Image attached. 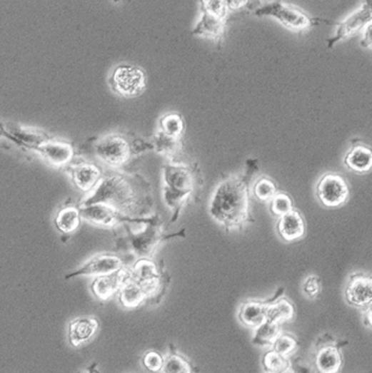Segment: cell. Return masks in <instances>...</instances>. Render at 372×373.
Wrapping results in <instances>:
<instances>
[{"label":"cell","mask_w":372,"mask_h":373,"mask_svg":"<svg viewBox=\"0 0 372 373\" xmlns=\"http://www.w3.org/2000/svg\"><path fill=\"white\" fill-rule=\"evenodd\" d=\"M142 363H144V368L146 370L151 371V372H159L164 368V357L157 351H148L144 355Z\"/></svg>","instance_id":"36"},{"label":"cell","mask_w":372,"mask_h":373,"mask_svg":"<svg viewBox=\"0 0 372 373\" xmlns=\"http://www.w3.org/2000/svg\"><path fill=\"white\" fill-rule=\"evenodd\" d=\"M146 195L140 189V183L126 175L112 173L103 177L98 187L83 199L81 206L91 203H106L120 211L124 216L139 215L146 206Z\"/></svg>","instance_id":"2"},{"label":"cell","mask_w":372,"mask_h":373,"mask_svg":"<svg viewBox=\"0 0 372 373\" xmlns=\"http://www.w3.org/2000/svg\"><path fill=\"white\" fill-rule=\"evenodd\" d=\"M227 19H217L207 14H201V19L193 31V35L206 37V39H215L221 43L223 39L225 29H226Z\"/></svg>","instance_id":"23"},{"label":"cell","mask_w":372,"mask_h":373,"mask_svg":"<svg viewBox=\"0 0 372 373\" xmlns=\"http://www.w3.org/2000/svg\"><path fill=\"white\" fill-rule=\"evenodd\" d=\"M365 320L366 325L372 327V303L370 304L369 307H366Z\"/></svg>","instance_id":"40"},{"label":"cell","mask_w":372,"mask_h":373,"mask_svg":"<svg viewBox=\"0 0 372 373\" xmlns=\"http://www.w3.org/2000/svg\"><path fill=\"white\" fill-rule=\"evenodd\" d=\"M316 196L324 207L338 208L349 199V185L341 175L326 173L316 185Z\"/></svg>","instance_id":"9"},{"label":"cell","mask_w":372,"mask_h":373,"mask_svg":"<svg viewBox=\"0 0 372 373\" xmlns=\"http://www.w3.org/2000/svg\"><path fill=\"white\" fill-rule=\"evenodd\" d=\"M114 3H120V1H124V0H114Z\"/></svg>","instance_id":"43"},{"label":"cell","mask_w":372,"mask_h":373,"mask_svg":"<svg viewBox=\"0 0 372 373\" xmlns=\"http://www.w3.org/2000/svg\"><path fill=\"white\" fill-rule=\"evenodd\" d=\"M306 222L298 211L294 210L280 217L278 232L285 242H296L306 234Z\"/></svg>","instance_id":"20"},{"label":"cell","mask_w":372,"mask_h":373,"mask_svg":"<svg viewBox=\"0 0 372 373\" xmlns=\"http://www.w3.org/2000/svg\"><path fill=\"white\" fill-rule=\"evenodd\" d=\"M372 21V0H363L357 11L350 14L341 23L336 24V31L331 39L326 41L328 48H332L340 41H346L356 34L361 33Z\"/></svg>","instance_id":"10"},{"label":"cell","mask_w":372,"mask_h":373,"mask_svg":"<svg viewBox=\"0 0 372 373\" xmlns=\"http://www.w3.org/2000/svg\"><path fill=\"white\" fill-rule=\"evenodd\" d=\"M254 329L253 343L257 347H272L273 342L281 334V325L267 320Z\"/></svg>","instance_id":"29"},{"label":"cell","mask_w":372,"mask_h":373,"mask_svg":"<svg viewBox=\"0 0 372 373\" xmlns=\"http://www.w3.org/2000/svg\"><path fill=\"white\" fill-rule=\"evenodd\" d=\"M71 179L79 190L91 193L102 181L103 171L98 165L90 163H79L69 165Z\"/></svg>","instance_id":"16"},{"label":"cell","mask_w":372,"mask_h":373,"mask_svg":"<svg viewBox=\"0 0 372 373\" xmlns=\"http://www.w3.org/2000/svg\"><path fill=\"white\" fill-rule=\"evenodd\" d=\"M298 343L296 337L290 334H282L281 333L276 340L273 342L272 350L278 352V354L290 358L293 353L298 350Z\"/></svg>","instance_id":"32"},{"label":"cell","mask_w":372,"mask_h":373,"mask_svg":"<svg viewBox=\"0 0 372 373\" xmlns=\"http://www.w3.org/2000/svg\"><path fill=\"white\" fill-rule=\"evenodd\" d=\"M254 14L257 17H271L278 21L285 29L296 33H302L320 23L332 24L326 19L311 17L301 11L300 8L283 3L282 0H273L271 3L265 4L257 8Z\"/></svg>","instance_id":"4"},{"label":"cell","mask_w":372,"mask_h":373,"mask_svg":"<svg viewBox=\"0 0 372 373\" xmlns=\"http://www.w3.org/2000/svg\"><path fill=\"white\" fill-rule=\"evenodd\" d=\"M343 359L340 345H323L318 347L316 355V364L318 373H338L341 369Z\"/></svg>","instance_id":"22"},{"label":"cell","mask_w":372,"mask_h":373,"mask_svg":"<svg viewBox=\"0 0 372 373\" xmlns=\"http://www.w3.org/2000/svg\"><path fill=\"white\" fill-rule=\"evenodd\" d=\"M197 171L191 165L169 161L164 167V199L172 210L171 222L177 220L193 196L198 183Z\"/></svg>","instance_id":"3"},{"label":"cell","mask_w":372,"mask_h":373,"mask_svg":"<svg viewBox=\"0 0 372 373\" xmlns=\"http://www.w3.org/2000/svg\"><path fill=\"white\" fill-rule=\"evenodd\" d=\"M94 153L109 167L120 168L136 155V151L134 141H129L124 134L110 133L95 142Z\"/></svg>","instance_id":"7"},{"label":"cell","mask_w":372,"mask_h":373,"mask_svg":"<svg viewBox=\"0 0 372 373\" xmlns=\"http://www.w3.org/2000/svg\"><path fill=\"white\" fill-rule=\"evenodd\" d=\"M321 280L316 275H310L303 283V293L311 300H316L321 293Z\"/></svg>","instance_id":"37"},{"label":"cell","mask_w":372,"mask_h":373,"mask_svg":"<svg viewBox=\"0 0 372 373\" xmlns=\"http://www.w3.org/2000/svg\"><path fill=\"white\" fill-rule=\"evenodd\" d=\"M154 149L167 157L169 161H175L176 155L183 149V138L170 137L162 131H158L154 137Z\"/></svg>","instance_id":"27"},{"label":"cell","mask_w":372,"mask_h":373,"mask_svg":"<svg viewBox=\"0 0 372 373\" xmlns=\"http://www.w3.org/2000/svg\"><path fill=\"white\" fill-rule=\"evenodd\" d=\"M344 165L353 173H369L372 170V148L362 142L352 144L344 157Z\"/></svg>","instance_id":"19"},{"label":"cell","mask_w":372,"mask_h":373,"mask_svg":"<svg viewBox=\"0 0 372 373\" xmlns=\"http://www.w3.org/2000/svg\"><path fill=\"white\" fill-rule=\"evenodd\" d=\"M144 223L146 226L139 233H134L126 225V223H124L126 233H128L129 246L139 258H151L164 240L175 238L178 236L185 237V230L177 233V234H164L162 232V223L160 222L158 216H154L152 218H144Z\"/></svg>","instance_id":"5"},{"label":"cell","mask_w":372,"mask_h":373,"mask_svg":"<svg viewBox=\"0 0 372 373\" xmlns=\"http://www.w3.org/2000/svg\"><path fill=\"white\" fill-rule=\"evenodd\" d=\"M109 83L112 91L119 96L136 98L146 90V74L136 65L121 64L111 73Z\"/></svg>","instance_id":"8"},{"label":"cell","mask_w":372,"mask_h":373,"mask_svg":"<svg viewBox=\"0 0 372 373\" xmlns=\"http://www.w3.org/2000/svg\"><path fill=\"white\" fill-rule=\"evenodd\" d=\"M98 319L92 317H81L71 321L69 325V339L74 347H80L89 341L98 332Z\"/></svg>","instance_id":"18"},{"label":"cell","mask_w":372,"mask_h":373,"mask_svg":"<svg viewBox=\"0 0 372 373\" xmlns=\"http://www.w3.org/2000/svg\"><path fill=\"white\" fill-rule=\"evenodd\" d=\"M271 299L267 301H247L239 307V321L247 327L256 329L266 321L267 307Z\"/></svg>","instance_id":"21"},{"label":"cell","mask_w":372,"mask_h":373,"mask_svg":"<svg viewBox=\"0 0 372 373\" xmlns=\"http://www.w3.org/2000/svg\"><path fill=\"white\" fill-rule=\"evenodd\" d=\"M361 46L372 51V21L361 31Z\"/></svg>","instance_id":"38"},{"label":"cell","mask_w":372,"mask_h":373,"mask_svg":"<svg viewBox=\"0 0 372 373\" xmlns=\"http://www.w3.org/2000/svg\"><path fill=\"white\" fill-rule=\"evenodd\" d=\"M36 152L45 163L54 168L67 167L75 157L72 144L53 138L41 144Z\"/></svg>","instance_id":"14"},{"label":"cell","mask_w":372,"mask_h":373,"mask_svg":"<svg viewBox=\"0 0 372 373\" xmlns=\"http://www.w3.org/2000/svg\"><path fill=\"white\" fill-rule=\"evenodd\" d=\"M130 277L144 288V291L149 297L148 302L151 303H159L167 290L168 282L166 275L150 258H139V260L130 267Z\"/></svg>","instance_id":"6"},{"label":"cell","mask_w":372,"mask_h":373,"mask_svg":"<svg viewBox=\"0 0 372 373\" xmlns=\"http://www.w3.org/2000/svg\"><path fill=\"white\" fill-rule=\"evenodd\" d=\"M160 131L170 137L183 138L185 131V122L181 116L177 113H169L160 118Z\"/></svg>","instance_id":"30"},{"label":"cell","mask_w":372,"mask_h":373,"mask_svg":"<svg viewBox=\"0 0 372 373\" xmlns=\"http://www.w3.org/2000/svg\"><path fill=\"white\" fill-rule=\"evenodd\" d=\"M255 198L259 201L272 200L273 197L278 193L276 183L268 177H261L253 187Z\"/></svg>","instance_id":"31"},{"label":"cell","mask_w":372,"mask_h":373,"mask_svg":"<svg viewBox=\"0 0 372 373\" xmlns=\"http://www.w3.org/2000/svg\"><path fill=\"white\" fill-rule=\"evenodd\" d=\"M346 300L353 307H367L372 303V277L366 274H353L346 288Z\"/></svg>","instance_id":"17"},{"label":"cell","mask_w":372,"mask_h":373,"mask_svg":"<svg viewBox=\"0 0 372 373\" xmlns=\"http://www.w3.org/2000/svg\"><path fill=\"white\" fill-rule=\"evenodd\" d=\"M4 136L25 150L36 152L41 144L51 139V136L39 130L26 128L16 123L3 124Z\"/></svg>","instance_id":"12"},{"label":"cell","mask_w":372,"mask_h":373,"mask_svg":"<svg viewBox=\"0 0 372 373\" xmlns=\"http://www.w3.org/2000/svg\"><path fill=\"white\" fill-rule=\"evenodd\" d=\"M263 367L265 372H278V371L285 370L291 367L290 358L283 357L278 352L271 350L264 355Z\"/></svg>","instance_id":"33"},{"label":"cell","mask_w":372,"mask_h":373,"mask_svg":"<svg viewBox=\"0 0 372 373\" xmlns=\"http://www.w3.org/2000/svg\"><path fill=\"white\" fill-rule=\"evenodd\" d=\"M265 373H296V372H294V370H293L292 367H290V368L285 369V370H282V371H278V372H265Z\"/></svg>","instance_id":"42"},{"label":"cell","mask_w":372,"mask_h":373,"mask_svg":"<svg viewBox=\"0 0 372 373\" xmlns=\"http://www.w3.org/2000/svg\"><path fill=\"white\" fill-rule=\"evenodd\" d=\"M129 273H130V267L126 266L122 270L109 275L95 277L94 281L91 284V291L100 301H109L112 296L119 294L121 287L129 277Z\"/></svg>","instance_id":"15"},{"label":"cell","mask_w":372,"mask_h":373,"mask_svg":"<svg viewBox=\"0 0 372 373\" xmlns=\"http://www.w3.org/2000/svg\"><path fill=\"white\" fill-rule=\"evenodd\" d=\"M201 11L217 19H227L229 14L227 0H201Z\"/></svg>","instance_id":"34"},{"label":"cell","mask_w":372,"mask_h":373,"mask_svg":"<svg viewBox=\"0 0 372 373\" xmlns=\"http://www.w3.org/2000/svg\"><path fill=\"white\" fill-rule=\"evenodd\" d=\"M77 373H84V372H77ZM88 373H92V372H90V371L88 370Z\"/></svg>","instance_id":"44"},{"label":"cell","mask_w":372,"mask_h":373,"mask_svg":"<svg viewBox=\"0 0 372 373\" xmlns=\"http://www.w3.org/2000/svg\"><path fill=\"white\" fill-rule=\"evenodd\" d=\"M253 173L241 175H229L216 187L209 203V215L217 224L231 232L241 230L251 217V193L249 179Z\"/></svg>","instance_id":"1"},{"label":"cell","mask_w":372,"mask_h":373,"mask_svg":"<svg viewBox=\"0 0 372 373\" xmlns=\"http://www.w3.org/2000/svg\"><path fill=\"white\" fill-rule=\"evenodd\" d=\"M249 0H227L229 11H238L248 5Z\"/></svg>","instance_id":"39"},{"label":"cell","mask_w":372,"mask_h":373,"mask_svg":"<svg viewBox=\"0 0 372 373\" xmlns=\"http://www.w3.org/2000/svg\"><path fill=\"white\" fill-rule=\"evenodd\" d=\"M271 213L275 216L282 217L293 210V200L288 193H278L271 200Z\"/></svg>","instance_id":"35"},{"label":"cell","mask_w":372,"mask_h":373,"mask_svg":"<svg viewBox=\"0 0 372 373\" xmlns=\"http://www.w3.org/2000/svg\"><path fill=\"white\" fill-rule=\"evenodd\" d=\"M79 207L81 209L82 218L95 226L111 228V227H116L120 223L124 224L128 218L124 214H121L120 211L106 203H91L84 206L80 205Z\"/></svg>","instance_id":"13"},{"label":"cell","mask_w":372,"mask_h":373,"mask_svg":"<svg viewBox=\"0 0 372 373\" xmlns=\"http://www.w3.org/2000/svg\"><path fill=\"white\" fill-rule=\"evenodd\" d=\"M162 373H193V367L183 354H180L176 347L169 344V352L164 358Z\"/></svg>","instance_id":"28"},{"label":"cell","mask_w":372,"mask_h":373,"mask_svg":"<svg viewBox=\"0 0 372 373\" xmlns=\"http://www.w3.org/2000/svg\"><path fill=\"white\" fill-rule=\"evenodd\" d=\"M126 260L114 254H100L93 256L88 262H85L79 270L73 273L66 274L65 278L76 277V276H89V277H99V276L109 275L126 267Z\"/></svg>","instance_id":"11"},{"label":"cell","mask_w":372,"mask_h":373,"mask_svg":"<svg viewBox=\"0 0 372 373\" xmlns=\"http://www.w3.org/2000/svg\"><path fill=\"white\" fill-rule=\"evenodd\" d=\"M82 219L80 207L67 205L57 211L55 226L63 234H73L80 228Z\"/></svg>","instance_id":"26"},{"label":"cell","mask_w":372,"mask_h":373,"mask_svg":"<svg viewBox=\"0 0 372 373\" xmlns=\"http://www.w3.org/2000/svg\"><path fill=\"white\" fill-rule=\"evenodd\" d=\"M284 292V288H280L278 295L271 299V303L267 307V321L282 325L284 322L290 321L294 317V307L293 304L285 297H281V294Z\"/></svg>","instance_id":"24"},{"label":"cell","mask_w":372,"mask_h":373,"mask_svg":"<svg viewBox=\"0 0 372 373\" xmlns=\"http://www.w3.org/2000/svg\"><path fill=\"white\" fill-rule=\"evenodd\" d=\"M88 370L92 373H100L99 372L98 369H96V363H92V364L89 367Z\"/></svg>","instance_id":"41"},{"label":"cell","mask_w":372,"mask_h":373,"mask_svg":"<svg viewBox=\"0 0 372 373\" xmlns=\"http://www.w3.org/2000/svg\"><path fill=\"white\" fill-rule=\"evenodd\" d=\"M148 300L149 297L144 291V288L132 280L129 273V277L119 292V301L121 305L126 309H136L144 302H148Z\"/></svg>","instance_id":"25"}]
</instances>
